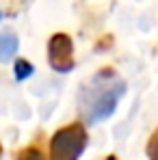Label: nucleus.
<instances>
[{
  "mask_svg": "<svg viewBox=\"0 0 158 160\" xmlns=\"http://www.w3.org/2000/svg\"><path fill=\"white\" fill-rule=\"evenodd\" d=\"M124 93H126V82L117 76V72L113 67H102L80 89L78 108L82 119L87 123H98L102 119H108L115 112Z\"/></svg>",
  "mask_w": 158,
  "mask_h": 160,
  "instance_id": "nucleus-1",
  "label": "nucleus"
},
{
  "mask_svg": "<svg viewBox=\"0 0 158 160\" xmlns=\"http://www.w3.org/2000/svg\"><path fill=\"white\" fill-rule=\"evenodd\" d=\"M89 143V134L84 123L72 121L63 128H59L50 136V145H48V158L50 160H78L82 152L87 149Z\"/></svg>",
  "mask_w": 158,
  "mask_h": 160,
  "instance_id": "nucleus-2",
  "label": "nucleus"
},
{
  "mask_svg": "<svg viewBox=\"0 0 158 160\" xmlns=\"http://www.w3.org/2000/svg\"><path fill=\"white\" fill-rule=\"evenodd\" d=\"M48 63L54 72L67 74L74 69L76 58H74V41L67 32H54L48 41Z\"/></svg>",
  "mask_w": 158,
  "mask_h": 160,
  "instance_id": "nucleus-3",
  "label": "nucleus"
},
{
  "mask_svg": "<svg viewBox=\"0 0 158 160\" xmlns=\"http://www.w3.org/2000/svg\"><path fill=\"white\" fill-rule=\"evenodd\" d=\"M18 46H20V41H18L15 35H11V32H0V61H2V63L11 61L13 54L18 52Z\"/></svg>",
  "mask_w": 158,
  "mask_h": 160,
  "instance_id": "nucleus-4",
  "label": "nucleus"
},
{
  "mask_svg": "<svg viewBox=\"0 0 158 160\" xmlns=\"http://www.w3.org/2000/svg\"><path fill=\"white\" fill-rule=\"evenodd\" d=\"M33 72H35V67H33V63L26 61V58H15V63H13V74H15V80H26L33 76Z\"/></svg>",
  "mask_w": 158,
  "mask_h": 160,
  "instance_id": "nucleus-5",
  "label": "nucleus"
},
{
  "mask_svg": "<svg viewBox=\"0 0 158 160\" xmlns=\"http://www.w3.org/2000/svg\"><path fill=\"white\" fill-rule=\"evenodd\" d=\"M15 160H46V154L41 152L39 143H33V145H26L24 149H20Z\"/></svg>",
  "mask_w": 158,
  "mask_h": 160,
  "instance_id": "nucleus-6",
  "label": "nucleus"
},
{
  "mask_svg": "<svg viewBox=\"0 0 158 160\" xmlns=\"http://www.w3.org/2000/svg\"><path fill=\"white\" fill-rule=\"evenodd\" d=\"M145 152H147V158H150V160H158V128L154 130V134L150 136Z\"/></svg>",
  "mask_w": 158,
  "mask_h": 160,
  "instance_id": "nucleus-7",
  "label": "nucleus"
},
{
  "mask_svg": "<svg viewBox=\"0 0 158 160\" xmlns=\"http://www.w3.org/2000/svg\"><path fill=\"white\" fill-rule=\"evenodd\" d=\"M110 46H113V37H110V35H106L102 41H98V43H95V48H98V50H104V48H110Z\"/></svg>",
  "mask_w": 158,
  "mask_h": 160,
  "instance_id": "nucleus-8",
  "label": "nucleus"
},
{
  "mask_svg": "<svg viewBox=\"0 0 158 160\" xmlns=\"http://www.w3.org/2000/svg\"><path fill=\"white\" fill-rule=\"evenodd\" d=\"M104 160H119V158H117V156H115V154H110V156H106Z\"/></svg>",
  "mask_w": 158,
  "mask_h": 160,
  "instance_id": "nucleus-9",
  "label": "nucleus"
},
{
  "mask_svg": "<svg viewBox=\"0 0 158 160\" xmlns=\"http://www.w3.org/2000/svg\"><path fill=\"white\" fill-rule=\"evenodd\" d=\"M0 156H2V143H0Z\"/></svg>",
  "mask_w": 158,
  "mask_h": 160,
  "instance_id": "nucleus-10",
  "label": "nucleus"
},
{
  "mask_svg": "<svg viewBox=\"0 0 158 160\" xmlns=\"http://www.w3.org/2000/svg\"><path fill=\"white\" fill-rule=\"evenodd\" d=\"M0 18H2V13H0Z\"/></svg>",
  "mask_w": 158,
  "mask_h": 160,
  "instance_id": "nucleus-11",
  "label": "nucleus"
}]
</instances>
